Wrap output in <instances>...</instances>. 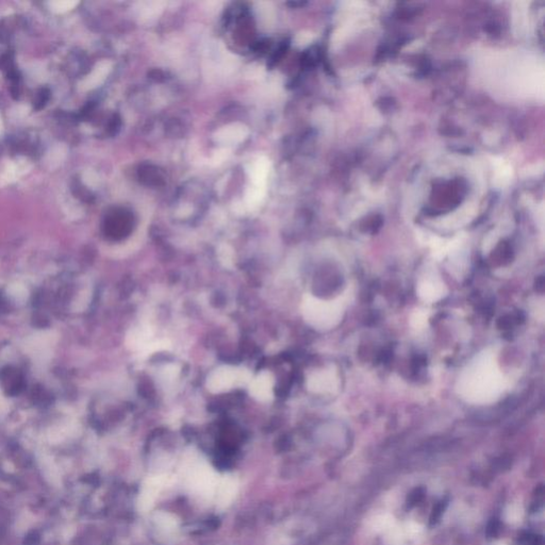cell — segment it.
Returning a JSON list of instances; mask_svg holds the SVG:
<instances>
[{
	"mask_svg": "<svg viewBox=\"0 0 545 545\" xmlns=\"http://www.w3.org/2000/svg\"><path fill=\"white\" fill-rule=\"evenodd\" d=\"M456 390L461 398L474 405H489L501 397L505 379L494 351L485 349L473 358L460 373Z\"/></svg>",
	"mask_w": 545,
	"mask_h": 545,
	"instance_id": "obj_1",
	"label": "cell"
},
{
	"mask_svg": "<svg viewBox=\"0 0 545 545\" xmlns=\"http://www.w3.org/2000/svg\"><path fill=\"white\" fill-rule=\"evenodd\" d=\"M345 310L342 298L324 301L307 295L302 305V312L308 325L318 330H329L341 322Z\"/></svg>",
	"mask_w": 545,
	"mask_h": 545,
	"instance_id": "obj_2",
	"label": "cell"
},
{
	"mask_svg": "<svg viewBox=\"0 0 545 545\" xmlns=\"http://www.w3.org/2000/svg\"><path fill=\"white\" fill-rule=\"evenodd\" d=\"M252 379V373L245 367L222 365L209 374L206 385L209 392L219 394L228 392L232 388L248 386Z\"/></svg>",
	"mask_w": 545,
	"mask_h": 545,
	"instance_id": "obj_3",
	"label": "cell"
},
{
	"mask_svg": "<svg viewBox=\"0 0 545 545\" xmlns=\"http://www.w3.org/2000/svg\"><path fill=\"white\" fill-rule=\"evenodd\" d=\"M307 389L317 394H331L338 391L340 379L338 372L332 367H324L311 372L306 380Z\"/></svg>",
	"mask_w": 545,
	"mask_h": 545,
	"instance_id": "obj_4",
	"label": "cell"
},
{
	"mask_svg": "<svg viewBox=\"0 0 545 545\" xmlns=\"http://www.w3.org/2000/svg\"><path fill=\"white\" fill-rule=\"evenodd\" d=\"M447 293V289L439 276L426 274L417 285V294L425 303H435L442 300Z\"/></svg>",
	"mask_w": 545,
	"mask_h": 545,
	"instance_id": "obj_5",
	"label": "cell"
},
{
	"mask_svg": "<svg viewBox=\"0 0 545 545\" xmlns=\"http://www.w3.org/2000/svg\"><path fill=\"white\" fill-rule=\"evenodd\" d=\"M275 378L270 371H262L249 383V393L258 401L268 402L274 397Z\"/></svg>",
	"mask_w": 545,
	"mask_h": 545,
	"instance_id": "obj_6",
	"label": "cell"
},
{
	"mask_svg": "<svg viewBox=\"0 0 545 545\" xmlns=\"http://www.w3.org/2000/svg\"><path fill=\"white\" fill-rule=\"evenodd\" d=\"M152 336L153 332L149 326H137L135 328H132L127 335L126 344L131 350L143 355L149 344L153 341Z\"/></svg>",
	"mask_w": 545,
	"mask_h": 545,
	"instance_id": "obj_7",
	"label": "cell"
},
{
	"mask_svg": "<svg viewBox=\"0 0 545 545\" xmlns=\"http://www.w3.org/2000/svg\"><path fill=\"white\" fill-rule=\"evenodd\" d=\"M248 129L242 124H232L221 128L215 133V141L223 145H235L246 138Z\"/></svg>",
	"mask_w": 545,
	"mask_h": 545,
	"instance_id": "obj_8",
	"label": "cell"
},
{
	"mask_svg": "<svg viewBox=\"0 0 545 545\" xmlns=\"http://www.w3.org/2000/svg\"><path fill=\"white\" fill-rule=\"evenodd\" d=\"M164 478L163 477H153L147 480L146 484L143 487L141 498H139V505L143 510H146L151 507L155 496L159 493L161 488L164 485Z\"/></svg>",
	"mask_w": 545,
	"mask_h": 545,
	"instance_id": "obj_9",
	"label": "cell"
},
{
	"mask_svg": "<svg viewBox=\"0 0 545 545\" xmlns=\"http://www.w3.org/2000/svg\"><path fill=\"white\" fill-rule=\"evenodd\" d=\"M271 163L267 158H259L247 167V173L253 184L267 185V178L270 173Z\"/></svg>",
	"mask_w": 545,
	"mask_h": 545,
	"instance_id": "obj_10",
	"label": "cell"
},
{
	"mask_svg": "<svg viewBox=\"0 0 545 545\" xmlns=\"http://www.w3.org/2000/svg\"><path fill=\"white\" fill-rule=\"evenodd\" d=\"M237 492L236 481L232 478H224L219 485V491H217V501L222 506H227L232 498L235 497Z\"/></svg>",
	"mask_w": 545,
	"mask_h": 545,
	"instance_id": "obj_11",
	"label": "cell"
},
{
	"mask_svg": "<svg viewBox=\"0 0 545 545\" xmlns=\"http://www.w3.org/2000/svg\"><path fill=\"white\" fill-rule=\"evenodd\" d=\"M266 186L267 185H258L253 183L249 186L245 195V204L248 208H254L260 205V202L266 196Z\"/></svg>",
	"mask_w": 545,
	"mask_h": 545,
	"instance_id": "obj_12",
	"label": "cell"
},
{
	"mask_svg": "<svg viewBox=\"0 0 545 545\" xmlns=\"http://www.w3.org/2000/svg\"><path fill=\"white\" fill-rule=\"evenodd\" d=\"M219 258L225 268L231 269L233 267V251L229 245H222L219 249Z\"/></svg>",
	"mask_w": 545,
	"mask_h": 545,
	"instance_id": "obj_13",
	"label": "cell"
},
{
	"mask_svg": "<svg viewBox=\"0 0 545 545\" xmlns=\"http://www.w3.org/2000/svg\"><path fill=\"white\" fill-rule=\"evenodd\" d=\"M155 521H157V523L163 529H166V531H169V529L176 527L175 519L170 515H168V513H159V515H157V518H155Z\"/></svg>",
	"mask_w": 545,
	"mask_h": 545,
	"instance_id": "obj_14",
	"label": "cell"
},
{
	"mask_svg": "<svg viewBox=\"0 0 545 545\" xmlns=\"http://www.w3.org/2000/svg\"><path fill=\"white\" fill-rule=\"evenodd\" d=\"M446 505H447L446 502H440V503H438L437 505L433 507L432 512H431V515H430V519H429V524L430 525H434V524H437L439 522V520L441 519L443 512L445 510Z\"/></svg>",
	"mask_w": 545,
	"mask_h": 545,
	"instance_id": "obj_15",
	"label": "cell"
},
{
	"mask_svg": "<svg viewBox=\"0 0 545 545\" xmlns=\"http://www.w3.org/2000/svg\"><path fill=\"white\" fill-rule=\"evenodd\" d=\"M423 497H424V490L422 488H417V489L413 490L408 496V500H407L408 507L411 508L414 505L418 504L419 502L423 500Z\"/></svg>",
	"mask_w": 545,
	"mask_h": 545,
	"instance_id": "obj_16",
	"label": "cell"
},
{
	"mask_svg": "<svg viewBox=\"0 0 545 545\" xmlns=\"http://www.w3.org/2000/svg\"><path fill=\"white\" fill-rule=\"evenodd\" d=\"M312 39H313V37H312V34H311V33H308V32H302V33H300V34L296 37V39H295V43H296V45H298V46H301V47H302V46H306V45H308L309 43H311V41H312Z\"/></svg>",
	"mask_w": 545,
	"mask_h": 545,
	"instance_id": "obj_17",
	"label": "cell"
},
{
	"mask_svg": "<svg viewBox=\"0 0 545 545\" xmlns=\"http://www.w3.org/2000/svg\"><path fill=\"white\" fill-rule=\"evenodd\" d=\"M498 533H500V523H498L496 520H493L488 525L487 534L490 537H496L498 535Z\"/></svg>",
	"mask_w": 545,
	"mask_h": 545,
	"instance_id": "obj_18",
	"label": "cell"
},
{
	"mask_svg": "<svg viewBox=\"0 0 545 545\" xmlns=\"http://www.w3.org/2000/svg\"><path fill=\"white\" fill-rule=\"evenodd\" d=\"M47 99H48V93H45L44 91H42V93L40 94V98L38 99V102H37V104H38L37 108L41 109L42 107H44V104H45L46 101H47Z\"/></svg>",
	"mask_w": 545,
	"mask_h": 545,
	"instance_id": "obj_19",
	"label": "cell"
}]
</instances>
